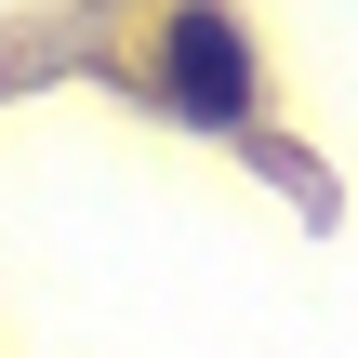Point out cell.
<instances>
[{"mask_svg":"<svg viewBox=\"0 0 358 358\" xmlns=\"http://www.w3.org/2000/svg\"><path fill=\"white\" fill-rule=\"evenodd\" d=\"M159 93L186 106V120H252V40L226 27V13H173V40H159Z\"/></svg>","mask_w":358,"mask_h":358,"instance_id":"6da1fadb","label":"cell"}]
</instances>
